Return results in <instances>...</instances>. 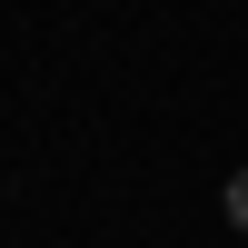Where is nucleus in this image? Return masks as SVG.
Instances as JSON below:
<instances>
[{
    "instance_id": "obj_1",
    "label": "nucleus",
    "mask_w": 248,
    "mask_h": 248,
    "mask_svg": "<svg viewBox=\"0 0 248 248\" xmlns=\"http://www.w3.org/2000/svg\"><path fill=\"white\" fill-rule=\"evenodd\" d=\"M229 218H238V229H248V169L229 179Z\"/></svg>"
}]
</instances>
